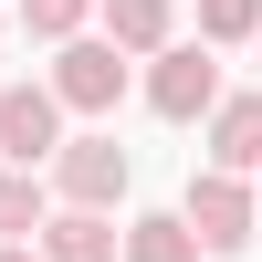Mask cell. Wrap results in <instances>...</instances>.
<instances>
[{
	"instance_id": "obj_1",
	"label": "cell",
	"mask_w": 262,
	"mask_h": 262,
	"mask_svg": "<svg viewBox=\"0 0 262 262\" xmlns=\"http://www.w3.org/2000/svg\"><path fill=\"white\" fill-rule=\"evenodd\" d=\"M126 179H137V158H126V147L105 137V126L63 137V158H53V200H63V210H95V221H116Z\"/></svg>"
},
{
	"instance_id": "obj_2",
	"label": "cell",
	"mask_w": 262,
	"mask_h": 262,
	"mask_svg": "<svg viewBox=\"0 0 262 262\" xmlns=\"http://www.w3.org/2000/svg\"><path fill=\"white\" fill-rule=\"evenodd\" d=\"M221 53H210V42H168L158 63H147V105H158L168 126H210L221 116Z\"/></svg>"
},
{
	"instance_id": "obj_3",
	"label": "cell",
	"mask_w": 262,
	"mask_h": 262,
	"mask_svg": "<svg viewBox=\"0 0 262 262\" xmlns=\"http://www.w3.org/2000/svg\"><path fill=\"white\" fill-rule=\"evenodd\" d=\"M42 84L63 95V116H116V95L137 84V63H126L105 32H84V42H63V53H53V74H42Z\"/></svg>"
},
{
	"instance_id": "obj_4",
	"label": "cell",
	"mask_w": 262,
	"mask_h": 262,
	"mask_svg": "<svg viewBox=\"0 0 262 262\" xmlns=\"http://www.w3.org/2000/svg\"><path fill=\"white\" fill-rule=\"evenodd\" d=\"M179 221H189V242H200V252H252L262 200H252V179H221V168H200V179H189V200H179Z\"/></svg>"
},
{
	"instance_id": "obj_5",
	"label": "cell",
	"mask_w": 262,
	"mask_h": 262,
	"mask_svg": "<svg viewBox=\"0 0 262 262\" xmlns=\"http://www.w3.org/2000/svg\"><path fill=\"white\" fill-rule=\"evenodd\" d=\"M63 158V95L53 84H0V168H53Z\"/></svg>"
},
{
	"instance_id": "obj_6",
	"label": "cell",
	"mask_w": 262,
	"mask_h": 262,
	"mask_svg": "<svg viewBox=\"0 0 262 262\" xmlns=\"http://www.w3.org/2000/svg\"><path fill=\"white\" fill-rule=\"evenodd\" d=\"M200 147H210L221 179H252L262 189V84H252V95H221V116L200 126Z\"/></svg>"
},
{
	"instance_id": "obj_7",
	"label": "cell",
	"mask_w": 262,
	"mask_h": 262,
	"mask_svg": "<svg viewBox=\"0 0 262 262\" xmlns=\"http://www.w3.org/2000/svg\"><path fill=\"white\" fill-rule=\"evenodd\" d=\"M95 32L116 42L126 63H158L179 42V0H95Z\"/></svg>"
},
{
	"instance_id": "obj_8",
	"label": "cell",
	"mask_w": 262,
	"mask_h": 262,
	"mask_svg": "<svg viewBox=\"0 0 262 262\" xmlns=\"http://www.w3.org/2000/svg\"><path fill=\"white\" fill-rule=\"evenodd\" d=\"M32 252H42V262H126V231L95 221V210H53Z\"/></svg>"
},
{
	"instance_id": "obj_9",
	"label": "cell",
	"mask_w": 262,
	"mask_h": 262,
	"mask_svg": "<svg viewBox=\"0 0 262 262\" xmlns=\"http://www.w3.org/2000/svg\"><path fill=\"white\" fill-rule=\"evenodd\" d=\"M42 221H53V179L0 168V242H42Z\"/></svg>"
},
{
	"instance_id": "obj_10",
	"label": "cell",
	"mask_w": 262,
	"mask_h": 262,
	"mask_svg": "<svg viewBox=\"0 0 262 262\" xmlns=\"http://www.w3.org/2000/svg\"><path fill=\"white\" fill-rule=\"evenodd\" d=\"M126 262H200V242H189L179 210H137L126 221Z\"/></svg>"
},
{
	"instance_id": "obj_11",
	"label": "cell",
	"mask_w": 262,
	"mask_h": 262,
	"mask_svg": "<svg viewBox=\"0 0 262 262\" xmlns=\"http://www.w3.org/2000/svg\"><path fill=\"white\" fill-rule=\"evenodd\" d=\"M84 32H95V0H21V42H53L63 53V42H84Z\"/></svg>"
},
{
	"instance_id": "obj_12",
	"label": "cell",
	"mask_w": 262,
	"mask_h": 262,
	"mask_svg": "<svg viewBox=\"0 0 262 262\" xmlns=\"http://www.w3.org/2000/svg\"><path fill=\"white\" fill-rule=\"evenodd\" d=\"M200 42H210V53L262 42V0H200Z\"/></svg>"
},
{
	"instance_id": "obj_13",
	"label": "cell",
	"mask_w": 262,
	"mask_h": 262,
	"mask_svg": "<svg viewBox=\"0 0 262 262\" xmlns=\"http://www.w3.org/2000/svg\"><path fill=\"white\" fill-rule=\"evenodd\" d=\"M0 262H42V252H32V242H0Z\"/></svg>"
},
{
	"instance_id": "obj_14",
	"label": "cell",
	"mask_w": 262,
	"mask_h": 262,
	"mask_svg": "<svg viewBox=\"0 0 262 262\" xmlns=\"http://www.w3.org/2000/svg\"><path fill=\"white\" fill-rule=\"evenodd\" d=\"M252 200H262V189H252Z\"/></svg>"
}]
</instances>
